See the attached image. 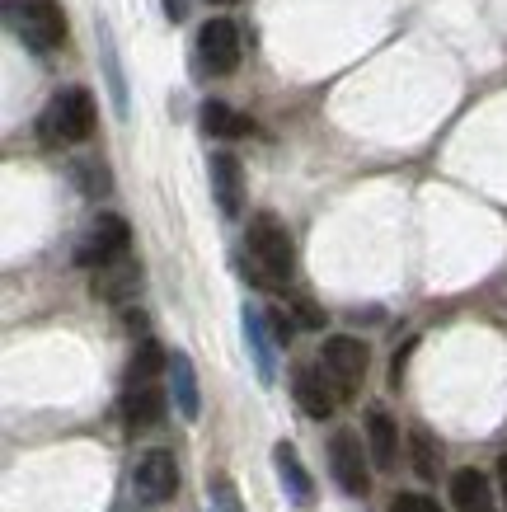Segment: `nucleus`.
<instances>
[{"label": "nucleus", "mask_w": 507, "mask_h": 512, "mask_svg": "<svg viewBox=\"0 0 507 512\" xmlns=\"http://www.w3.org/2000/svg\"><path fill=\"white\" fill-rule=\"evenodd\" d=\"M245 245H249V264H254V282H263V287H287L292 282V268H296L292 235H287V226L273 212H259L249 221Z\"/></svg>", "instance_id": "obj_1"}, {"label": "nucleus", "mask_w": 507, "mask_h": 512, "mask_svg": "<svg viewBox=\"0 0 507 512\" xmlns=\"http://www.w3.org/2000/svg\"><path fill=\"white\" fill-rule=\"evenodd\" d=\"M94 118L99 113H94L90 90H62L38 113V137H43V146H76V141L94 137Z\"/></svg>", "instance_id": "obj_2"}, {"label": "nucleus", "mask_w": 507, "mask_h": 512, "mask_svg": "<svg viewBox=\"0 0 507 512\" xmlns=\"http://www.w3.org/2000/svg\"><path fill=\"white\" fill-rule=\"evenodd\" d=\"M367 343L353 339V334H334V339H324L320 348V372L324 381L334 386L338 400H353L357 390H362V376H367Z\"/></svg>", "instance_id": "obj_3"}, {"label": "nucleus", "mask_w": 507, "mask_h": 512, "mask_svg": "<svg viewBox=\"0 0 507 512\" xmlns=\"http://www.w3.org/2000/svg\"><path fill=\"white\" fill-rule=\"evenodd\" d=\"M10 24H15L19 43L29 52H52V47L66 43V15L62 5H52V0H15Z\"/></svg>", "instance_id": "obj_4"}, {"label": "nucleus", "mask_w": 507, "mask_h": 512, "mask_svg": "<svg viewBox=\"0 0 507 512\" xmlns=\"http://www.w3.org/2000/svg\"><path fill=\"white\" fill-rule=\"evenodd\" d=\"M127 245H132V226H127L118 212H104V217L85 231V240H80L76 264L90 268V273H99V268H108V264H123Z\"/></svg>", "instance_id": "obj_5"}, {"label": "nucleus", "mask_w": 507, "mask_h": 512, "mask_svg": "<svg viewBox=\"0 0 507 512\" xmlns=\"http://www.w3.org/2000/svg\"><path fill=\"white\" fill-rule=\"evenodd\" d=\"M329 470H334L338 489L348 498H367L371 494V470H367V456H362V437L353 428H338L329 437Z\"/></svg>", "instance_id": "obj_6"}, {"label": "nucleus", "mask_w": 507, "mask_h": 512, "mask_svg": "<svg viewBox=\"0 0 507 512\" xmlns=\"http://www.w3.org/2000/svg\"><path fill=\"white\" fill-rule=\"evenodd\" d=\"M240 52H245V43H240L235 19L216 15V19H207V24L198 29V57H202V66H207L212 76H231L235 66H240Z\"/></svg>", "instance_id": "obj_7"}, {"label": "nucleus", "mask_w": 507, "mask_h": 512, "mask_svg": "<svg viewBox=\"0 0 507 512\" xmlns=\"http://www.w3.org/2000/svg\"><path fill=\"white\" fill-rule=\"evenodd\" d=\"M132 489H137L146 503H165V498H174V489H179V461H174V451H146L137 461V470H132Z\"/></svg>", "instance_id": "obj_8"}, {"label": "nucleus", "mask_w": 507, "mask_h": 512, "mask_svg": "<svg viewBox=\"0 0 507 512\" xmlns=\"http://www.w3.org/2000/svg\"><path fill=\"white\" fill-rule=\"evenodd\" d=\"M207 174H212V193L221 217H240V202H245V170H240V160L231 151H216Z\"/></svg>", "instance_id": "obj_9"}, {"label": "nucleus", "mask_w": 507, "mask_h": 512, "mask_svg": "<svg viewBox=\"0 0 507 512\" xmlns=\"http://www.w3.org/2000/svg\"><path fill=\"white\" fill-rule=\"evenodd\" d=\"M118 409H123V423L132 428V433H146V428H155V423L165 419L169 400H165V390L151 381V386H127Z\"/></svg>", "instance_id": "obj_10"}, {"label": "nucleus", "mask_w": 507, "mask_h": 512, "mask_svg": "<svg viewBox=\"0 0 507 512\" xmlns=\"http://www.w3.org/2000/svg\"><path fill=\"white\" fill-rule=\"evenodd\" d=\"M367 456L376 470H395V461H400V428L381 404L367 409Z\"/></svg>", "instance_id": "obj_11"}, {"label": "nucleus", "mask_w": 507, "mask_h": 512, "mask_svg": "<svg viewBox=\"0 0 507 512\" xmlns=\"http://www.w3.org/2000/svg\"><path fill=\"white\" fill-rule=\"evenodd\" d=\"M273 466H277V480H282L287 498H292L296 508H310V503H315V480H310V470L301 466V451H296L292 442H277Z\"/></svg>", "instance_id": "obj_12"}, {"label": "nucleus", "mask_w": 507, "mask_h": 512, "mask_svg": "<svg viewBox=\"0 0 507 512\" xmlns=\"http://www.w3.org/2000/svg\"><path fill=\"white\" fill-rule=\"evenodd\" d=\"M292 395H296V404L306 409L310 419H329V414L338 409V395H334V386L324 381L320 367H296Z\"/></svg>", "instance_id": "obj_13"}, {"label": "nucleus", "mask_w": 507, "mask_h": 512, "mask_svg": "<svg viewBox=\"0 0 507 512\" xmlns=\"http://www.w3.org/2000/svg\"><path fill=\"white\" fill-rule=\"evenodd\" d=\"M137 287H141V268L132 264V259L99 268V273H94V282H90V292L99 296V301H113V306H123L127 296H137Z\"/></svg>", "instance_id": "obj_14"}, {"label": "nucleus", "mask_w": 507, "mask_h": 512, "mask_svg": "<svg viewBox=\"0 0 507 512\" xmlns=\"http://www.w3.org/2000/svg\"><path fill=\"white\" fill-rule=\"evenodd\" d=\"M245 343H249V357H254V372H259V381H263V386H273L277 367H273V334H268V315L249 311V306H245Z\"/></svg>", "instance_id": "obj_15"}, {"label": "nucleus", "mask_w": 507, "mask_h": 512, "mask_svg": "<svg viewBox=\"0 0 507 512\" xmlns=\"http://www.w3.org/2000/svg\"><path fill=\"white\" fill-rule=\"evenodd\" d=\"M169 386H174V404H179V414L193 423L202 414V395H198V372H193L188 353H169Z\"/></svg>", "instance_id": "obj_16"}, {"label": "nucleus", "mask_w": 507, "mask_h": 512, "mask_svg": "<svg viewBox=\"0 0 507 512\" xmlns=\"http://www.w3.org/2000/svg\"><path fill=\"white\" fill-rule=\"evenodd\" d=\"M451 503H456V512H493L489 475H479V470H456V475H451Z\"/></svg>", "instance_id": "obj_17"}, {"label": "nucleus", "mask_w": 507, "mask_h": 512, "mask_svg": "<svg viewBox=\"0 0 507 512\" xmlns=\"http://www.w3.org/2000/svg\"><path fill=\"white\" fill-rule=\"evenodd\" d=\"M249 118L240 109H231V104H221V99H207V104H202V132H207V137H245L249 132Z\"/></svg>", "instance_id": "obj_18"}, {"label": "nucleus", "mask_w": 507, "mask_h": 512, "mask_svg": "<svg viewBox=\"0 0 507 512\" xmlns=\"http://www.w3.org/2000/svg\"><path fill=\"white\" fill-rule=\"evenodd\" d=\"M160 372H169V353L155 339H141L132 362H127V386H151Z\"/></svg>", "instance_id": "obj_19"}, {"label": "nucleus", "mask_w": 507, "mask_h": 512, "mask_svg": "<svg viewBox=\"0 0 507 512\" xmlns=\"http://www.w3.org/2000/svg\"><path fill=\"white\" fill-rule=\"evenodd\" d=\"M94 33H99V62H104V80H108V94H113V109L127 113V80H123V66H118V52H113V33H108L104 19L94 24Z\"/></svg>", "instance_id": "obj_20"}, {"label": "nucleus", "mask_w": 507, "mask_h": 512, "mask_svg": "<svg viewBox=\"0 0 507 512\" xmlns=\"http://www.w3.org/2000/svg\"><path fill=\"white\" fill-rule=\"evenodd\" d=\"M409 451H414L418 480H437V475H442V447L432 442L428 428H414V433H409Z\"/></svg>", "instance_id": "obj_21"}, {"label": "nucleus", "mask_w": 507, "mask_h": 512, "mask_svg": "<svg viewBox=\"0 0 507 512\" xmlns=\"http://www.w3.org/2000/svg\"><path fill=\"white\" fill-rule=\"evenodd\" d=\"M207 489H212V508L216 512H240V494H235V484L226 480V475H216Z\"/></svg>", "instance_id": "obj_22"}, {"label": "nucleus", "mask_w": 507, "mask_h": 512, "mask_svg": "<svg viewBox=\"0 0 507 512\" xmlns=\"http://www.w3.org/2000/svg\"><path fill=\"white\" fill-rule=\"evenodd\" d=\"M390 512H442V508L428 494H395L390 498Z\"/></svg>", "instance_id": "obj_23"}, {"label": "nucleus", "mask_w": 507, "mask_h": 512, "mask_svg": "<svg viewBox=\"0 0 507 512\" xmlns=\"http://www.w3.org/2000/svg\"><path fill=\"white\" fill-rule=\"evenodd\" d=\"M76 179L85 193H99V188H108V174L104 170H85V165H76Z\"/></svg>", "instance_id": "obj_24"}, {"label": "nucleus", "mask_w": 507, "mask_h": 512, "mask_svg": "<svg viewBox=\"0 0 507 512\" xmlns=\"http://www.w3.org/2000/svg\"><path fill=\"white\" fill-rule=\"evenodd\" d=\"M268 325H273V339H277V343H287V339L296 334V325L287 320V311H268Z\"/></svg>", "instance_id": "obj_25"}, {"label": "nucleus", "mask_w": 507, "mask_h": 512, "mask_svg": "<svg viewBox=\"0 0 507 512\" xmlns=\"http://www.w3.org/2000/svg\"><path fill=\"white\" fill-rule=\"evenodd\" d=\"M296 315H301V325H306V329H320L324 325V315L315 311V301H296Z\"/></svg>", "instance_id": "obj_26"}, {"label": "nucleus", "mask_w": 507, "mask_h": 512, "mask_svg": "<svg viewBox=\"0 0 507 512\" xmlns=\"http://www.w3.org/2000/svg\"><path fill=\"white\" fill-rule=\"evenodd\" d=\"M160 5H165V19H169V24H179V19L188 15V0H160Z\"/></svg>", "instance_id": "obj_27"}, {"label": "nucleus", "mask_w": 507, "mask_h": 512, "mask_svg": "<svg viewBox=\"0 0 507 512\" xmlns=\"http://www.w3.org/2000/svg\"><path fill=\"white\" fill-rule=\"evenodd\" d=\"M498 480H503V494H507V456L498 461Z\"/></svg>", "instance_id": "obj_28"}]
</instances>
